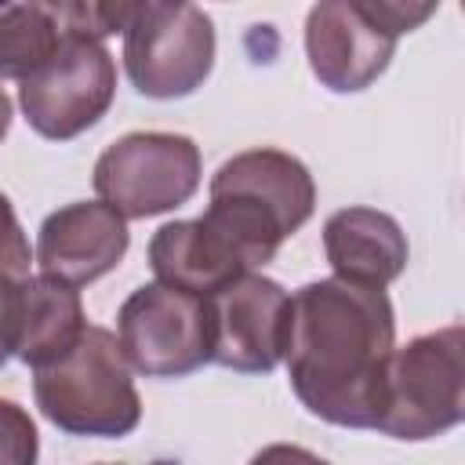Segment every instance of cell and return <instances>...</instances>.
Masks as SVG:
<instances>
[{
  "label": "cell",
  "instance_id": "obj_13",
  "mask_svg": "<svg viewBox=\"0 0 465 465\" xmlns=\"http://www.w3.org/2000/svg\"><path fill=\"white\" fill-rule=\"evenodd\" d=\"M211 185L240 189V193L262 200L265 207H272L280 214L287 232L302 229L316 203L312 174L305 171L302 160H294L291 153H280V149H247V153L225 160L214 171Z\"/></svg>",
  "mask_w": 465,
  "mask_h": 465
},
{
  "label": "cell",
  "instance_id": "obj_4",
  "mask_svg": "<svg viewBox=\"0 0 465 465\" xmlns=\"http://www.w3.org/2000/svg\"><path fill=\"white\" fill-rule=\"evenodd\" d=\"M465 418V331L440 327L392 349L378 429L392 440H429Z\"/></svg>",
  "mask_w": 465,
  "mask_h": 465
},
{
  "label": "cell",
  "instance_id": "obj_16",
  "mask_svg": "<svg viewBox=\"0 0 465 465\" xmlns=\"http://www.w3.org/2000/svg\"><path fill=\"white\" fill-rule=\"evenodd\" d=\"M36 450L33 418L18 403L0 400V465H36Z\"/></svg>",
  "mask_w": 465,
  "mask_h": 465
},
{
  "label": "cell",
  "instance_id": "obj_17",
  "mask_svg": "<svg viewBox=\"0 0 465 465\" xmlns=\"http://www.w3.org/2000/svg\"><path fill=\"white\" fill-rule=\"evenodd\" d=\"M0 272L25 276L29 272V240L11 211V200L0 193Z\"/></svg>",
  "mask_w": 465,
  "mask_h": 465
},
{
  "label": "cell",
  "instance_id": "obj_12",
  "mask_svg": "<svg viewBox=\"0 0 465 465\" xmlns=\"http://www.w3.org/2000/svg\"><path fill=\"white\" fill-rule=\"evenodd\" d=\"M323 251L334 276L360 287L385 291L407 265V236L400 222L374 207L334 211L323 225Z\"/></svg>",
  "mask_w": 465,
  "mask_h": 465
},
{
  "label": "cell",
  "instance_id": "obj_9",
  "mask_svg": "<svg viewBox=\"0 0 465 465\" xmlns=\"http://www.w3.org/2000/svg\"><path fill=\"white\" fill-rule=\"evenodd\" d=\"M211 360L243 374H269L283 360L291 294L269 276H240L211 298Z\"/></svg>",
  "mask_w": 465,
  "mask_h": 465
},
{
  "label": "cell",
  "instance_id": "obj_19",
  "mask_svg": "<svg viewBox=\"0 0 465 465\" xmlns=\"http://www.w3.org/2000/svg\"><path fill=\"white\" fill-rule=\"evenodd\" d=\"M251 465H331V461H323L320 454H312L305 447H294V443H272V447L258 450L251 458Z\"/></svg>",
  "mask_w": 465,
  "mask_h": 465
},
{
  "label": "cell",
  "instance_id": "obj_20",
  "mask_svg": "<svg viewBox=\"0 0 465 465\" xmlns=\"http://www.w3.org/2000/svg\"><path fill=\"white\" fill-rule=\"evenodd\" d=\"M7 127H11V98H7L4 87H0V142H4Z\"/></svg>",
  "mask_w": 465,
  "mask_h": 465
},
{
  "label": "cell",
  "instance_id": "obj_2",
  "mask_svg": "<svg viewBox=\"0 0 465 465\" xmlns=\"http://www.w3.org/2000/svg\"><path fill=\"white\" fill-rule=\"evenodd\" d=\"M33 396L44 418L69 436H127L142 418L131 367L105 327H87L69 356L40 367Z\"/></svg>",
  "mask_w": 465,
  "mask_h": 465
},
{
  "label": "cell",
  "instance_id": "obj_3",
  "mask_svg": "<svg viewBox=\"0 0 465 465\" xmlns=\"http://www.w3.org/2000/svg\"><path fill=\"white\" fill-rule=\"evenodd\" d=\"M429 15H436V4H316L305 22L309 65L331 91H363L385 73L396 40Z\"/></svg>",
  "mask_w": 465,
  "mask_h": 465
},
{
  "label": "cell",
  "instance_id": "obj_1",
  "mask_svg": "<svg viewBox=\"0 0 465 465\" xmlns=\"http://www.w3.org/2000/svg\"><path fill=\"white\" fill-rule=\"evenodd\" d=\"M392 341L396 320L381 287L331 276L291 294L283 345L291 389L331 425L378 429Z\"/></svg>",
  "mask_w": 465,
  "mask_h": 465
},
{
  "label": "cell",
  "instance_id": "obj_10",
  "mask_svg": "<svg viewBox=\"0 0 465 465\" xmlns=\"http://www.w3.org/2000/svg\"><path fill=\"white\" fill-rule=\"evenodd\" d=\"M127 222L109 203L84 200L44 218L36 236V265L47 280L84 287L116 269L127 254Z\"/></svg>",
  "mask_w": 465,
  "mask_h": 465
},
{
  "label": "cell",
  "instance_id": "obj_14",
  "mask_svg": "<svg viewBox=\"0 0 465 465\" xmlns=\"http://www.w3.org/2000/svg\"><path fill=\"white\" fill-rule=\"evenodd\" d=\"M87 320L76 287H65L47 276H22V338L18 360L33 371L58 363L84 338Z\"/></svg>",
  "mask_w": 465,
  "mask_h": 465
},
{
  "label": "cell",
  "instance_id": "obj_11",
  "mask_svg": "<svg viewBox=\"0 0 465 465\" xmlns=\"http://www.w3.org/2000/svg\"><path fill=\"white\" fill-rule=\"evenodd\" d=\"M149 265L156 272V283L196 298H214L218 291L247 276L243 258L203 214L193 222L160 225L149 240Z\"/></svg>",
  "mask_w": 465,
  "mask_h": 465
},
{
  "label": "cell",
  "instance_id": "obj_15",
  "mask_svg": "<svg viewBox=\"0 0 465 465\" xmlns=\"http://www.w3.org/2000/svg\"><path fill=\"white\" fill-rule=\"evenodd\" d=\"M62 4H4L0 7V76H33L62 44Z\"/></svg>",
  "mask_w": 465,
  "mask_h": 465
},
{
  "label": "cell",
  "instance_id": "obj_6",
  "mask_svg": "<svg viewBox=\"0 0 465 465\" xmlns=\"http://www.w3.org/2000/svg\"><path fill=\"white\" fill-rule=\"evenodd\" d=\"M200 189V149L185 134L134 131L94 163V193L124 222L182 207Z\"/></svg>",
  "mask_w": 465,
  "mask_h": 465
},
{
  "label": "cell",
  "instance_id": "obj_7",
  "mask_svg": "<svg viewBox=\"0 0 465 465\" xmlns=\"http://www.w3.org/2000/svg\"><path fill=\"white\" fill-rule=\"evenodd\" d=\"M214 65V25L193 4H134L124 69L145 98H185Z\"/></svg>",
  "mask_w": 465,
  "mask_h": 465
},
{
  "label": "cell",
  "instance_id": "obj_18",
  "mask_svg": "<svg viewBox=\"0 0 465 465\" xmlns=\"http://www.w3.org/2000/svg\"><path fill=\"white\" fill-rule=\"evenodd\" d=\"M22 338V276L0 272V367L18 352Z\"/></svg>",
  "mask_w": 465,
  "mask_h": 465
},
{
  "label": "cell",
  "instance_id": "obj_8",
  "mask_svg": "<svg viewBox=\"0 0 465 465\" xmlns=\"http://www.w3.org/2000/svg\"><path fill=\"white\" fill-rule=\"evenodd\" d=\"M113 94H116L113 54L105 51L102 40L73 33L69 25L58 51L18 87V102L29 127L51 142H65L94 127L105 116Z\"/></svg>",
  "mask_w": 465,
  "mask_h": 465
},
{
  "label": "cell",
  "instance_id": "obj_5",
  "mask_svg": "<svg viewBox=\"0 0 465 465\" xmlns=\"http://www.w3.org/2000/svg\"><path fill=\"white\" fill-rule=\"evenodd\" d=\"M116 341L127 367L145 378L193 374L196 367L211 363L214 349L211 298L145 283L120 305Z\"/></svg>",
  "mask_w": 465,
  "mask_h": 465
}]
</instances>
